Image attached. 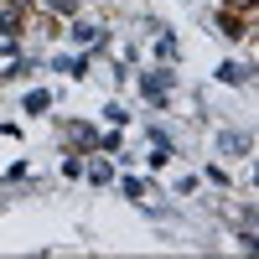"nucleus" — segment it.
Returning <instances> with one entry per match:
<instances>
[{
    "label": "nucleus",
    "instance_id": "f257e3e1",
    "mask_svg": "<svg viewBox=\"0 0 259 259\" xmlns=\"http://www.w3.org/2000/svg\"><path fill=\"white\" fill-rule=\"evenodd\" d=\"M140 89H145V99H166L171 73H145V78H140Z\"/></svg>",
    "mask_w": 259,
    "mask_h": 259
},
{
    "label": "nucleus",
    "instance_id": "f03ea898",
    "mask_svg": "<svg viewBox=\"0 0 259 259\" xmlns=\"http://www.w3.org/2000/svg\"><path fill=\"white\" fill-rule=\"evenodd\" d=\"M218 150H228V156H244V150H249V135H239V130H223V135H218Z\"/></svg>",
    "mask_w": 259,
    "mask_h": 259
},
{
    "label": "nucleus",
    "instance_id": "7ed1b4c3",
    "mask_svg": "<svg viewBox=\"0 0 259 259\" xmlns=\"http://www.w3.org/2000/svg\"><path fill=\"white\" fill-rule=\"evenodd\" d=\"M73 36L83 41V47H99V41H104V31H99V26H73Z\"/></svg>",
    "mask_w": 259,
    "mask_h": 259
},
{
    "label": "nucleus",
    "instance_id": "20e7f679",
    "mask_svg": "<svg viewBox=\"0 0 259 259\" xmlns=\"http://www.w3.org/2000/svg\"><path fill=\"white\" fill-rule=\"evenodd\" d=\"M11 68H21V52L16 47H0V73H11Z\"/></svg>",
    "mask_w": 259,
    "mask_h": 259
},
{
    "label": "nucleus",
    "instance_id": "39448f33",
    "mask_svg": "<svg viewBox=\"0 0 259 259\" xmlns=\"http://www.w3.org/2000/svg\"><path fill=\"white\" fill-rule=\"evenodd\" d=\"M218 78H223V83H244V68H239V62H223Z\"/></svg>",
    "mask_w": 259,
    "mask_h": 259
},
{
    "label": "nucleus",
    "instance_id": "423d86ee",
    "mask_svg": "<svg viewBox=\"0 0 259 259\" xmlns=\"http://www.w3.org/2000/svg\"><path fill=\"white\" fill-rule=\"evenodd\" d=\"M89 177H94V182H109L114 171H109V161H94V166H89Z\"/></svg>",
    "mask_w": 259,
    "mask_h": 259
},
{
    "label": "nucleus",
    "instance_id": "0eeeda50",
    "mask_svg": "<svg viewBox=\"0 0 259 259\" xmlns=\"http://www.w3.org/2000/svg\"><path fill=\"white\" fill-rule=\"evenodd\" d=\"M0 36H16V11H6V16H0Z\"/></svg>",
    "mask_w": 259,
    "mask_h": 259
},
{
    "label": "nucleus",
    "instance_id": "6e6552de",
    "mask_svg": "<svg viewBox=\"0 0 259 259\" xmlns=\"http://www.w3.org/2000/svg\"><path fill=\"white\" fill-rule=\"evenodd\" d=\"M233 6H239V11H244V6H254V0H233Z\"/></svg>",
    "mask_w": 259,
    "mask_h": 259
}]
</instances>
